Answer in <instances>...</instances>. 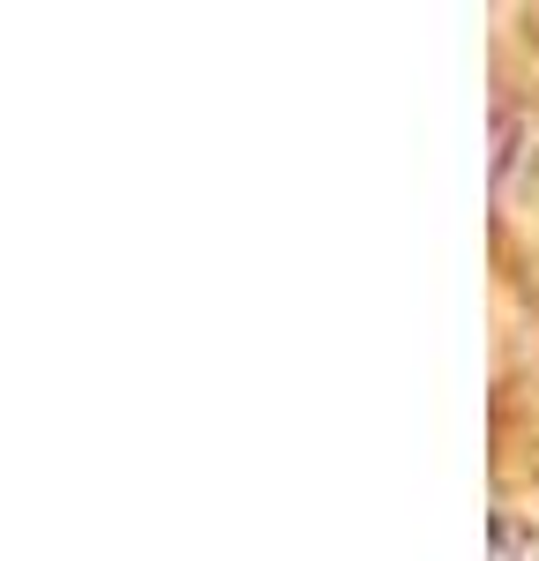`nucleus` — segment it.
<instances>
[{"mask_svg": "<svg viewBox=\"0 0 539 561\" xmlns=\"http://www.w3.org/2000/svg\"><path fill=\"white\" fill-rule=\"evenodd\" d=\"M488 561H539V420H488Z\"/></svg>", "mask_w": 539, "mask_h": 561, "instance_id": "1", "label": "nucleus"}]
</instances>
